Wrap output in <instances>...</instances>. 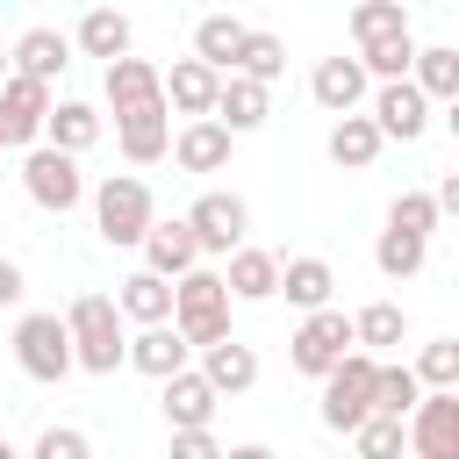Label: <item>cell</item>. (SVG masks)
I'll use <instances>...</instances> for the list:
<instances>
[{
    "instance_id": "836d02e7",
    "label": "cell",
    "mask_w": 459,
    "mask_h": 459,
    "mask_svg": "<svg viewBox=\"0 0 459 459\" xmlns=\"http://www.w3.org/2000/svg\"><path fill=\"white\" fill-rule=\"evenodd\" d=\"M416 402H423L416 373H409L402 359H380V366H373V416H394V423H402Z\"/></svg>"
},
{
    "instance_id": "d4e9b609",
    "label": "cell",
    "mask_w": 459,
    "mask_h": 459,
    "mask_svg": "<svg viewBox=\"0 0 459 459\" xmlns=\"http://www.w3.org/2000/svg\"><path fill=\"white\" fill-rule=\"evenodd\" d=\"M280 294H287L301 316L337 308V301H330V294H337V265H330V258H280Z\"/></svg>"
},
{
    "instance_id": "3957f363",
    "label": "cell",
    "mask_w": 459,
    "mask_h": 459,
    "mask_svg": "<svg viewBox=\"0 0 459 459\" xmlns=\"http://www.w3.org/2000/svg\"><path fill=\"white\" fill-rule=\"evenodd\" d=\"M151 222H158V201H151V186H143L136 172H108V179L93 186V230H100L115 251L143 244Z\"/></svg>"
},
{
    "instance_id": "ee69618b",
    "label": "cell",
    "mask_w": 459,
    "mask_h": 459,
    "mask_svg": "<svg viewBox=\"0 0 459 459\" xmlns=\"http://www.w3.org/2000/svg\"><path fill=\"white\" fill-rule=\"evenodd\" d=\"M0 459H22V452H14V445H7V437H0Z\"/></svg>"
},
{
    "instance_id": "f1b7e54d",
    "label": "cell",
    "mask_w": 459,
    "mask_h": 459,
    "mask_svg": "<svg viewBox=\"0 0 459 459\" xmlns=\"http://www.w3.org/2000/svg\"><path fill=\"white\" fill-rule=\"evenodd\" d=\"M409 86H416V93H423L430 108H437V100L452 108V100H459V50H452V43H416Z\"/></svg>"
},
{
    "instance_id": "bcb514c9",
    "label": "cell",
    "mask_w": 459,
    "mask_h": 459,
    "mask_svg": "<svg viewBox=\"0 0 459 459\" xmlns=\"http://www.w3.org/2000/svg\"><path fill=\"white\" fill-rule=\"evenodd\" d=\"M0 151H7V143H0Z\"/></svg>"
},
{
    "instance_id": "7bdbcfd3",
    "label": "cell",
    "mask_w": 459,
    "mask_h": 459,
    "mask_svg": "<svg viewBox=\"0 0 459 459\" xmlns=\"http://www.w3.org/2000/svg\"><path fill=\"white\" fill-rule=\"evenodd\" d=\"M222 459H280L273 445H222Z\"/></svg>"
},
{
    "instance_id": "7c38bea8",
    "label": "cell",
    "mask_w": 459,
    "mask_h": 459,
    "mask_svg": "<svg viewBox=\"0 0 459 459\" xmlns=\"http://www.w3.org/2000/svg\"><path fill=\"white\" fill-rule=\"evenodd\" d=\"M366 100H373V108H366V122L380 129V143H416V136L430 129V100H423L409 79H394V86H373Z\"/></svg>"
},
{
    "instance_id": "d6a6232c",
    "label": "cell",
    "mask_w": 459,
    "mask_h": 459,
    "mask_svg": "<svg viewBox=\"0 0 459 459\" xmlns=\"http://www.w3.org/2000/svg\"><path fill=\"white\" fill-rule=\"evenodd\" d=\"M351 57H359V72H366L373 86H394V79H409V65H416V36L402 29V36H380V43L351 50Z\"/></svg>"
},
{
    "instance_id": "7a4b0ae2",
    "label": "cell",
    "mask_w": 459,
    "mask_h": 459,
    "mask_svg": "<svg viewBox=\"0 0 459 459\" xmlns=\"http://www.w3.org/2000/svg\"><path fill=\"white\" fill-rule=\"evenodd\" d=\"M172 330H179L186 351H208V344L237 337L230 330V294H222V273L215 265H194L186 280H172Z\"/></svg>"
},
{
    "instance_id": "b9f144b4",
    "label": "cell",
    "mask_w": 459,
    "mask_h": 459,
    "mask_svg": "<svg viewBox=\"0 0 459 459\" xmlns=\"http://www.w3.org/2000/svg\"><path fill=\"white\" fill-rule=\"evenodd\" d=\"M22 294H29V273H22L14 258H0V308H14Z\"/></svg>"
},
{
    "instance_id": "f546056e",
    "label": "cell",
    "mask_w": 459,
    "mask_h": 459,
    "mask_svg": "<svg viewBox=\"0 0 459 459\" xmlns=\"http://www.w3.org/2000/svg\"><path fill=\"white\" fill-rule=\"evenodd\" d=\"M402 337H409V308H402V301H366V308L351 316V344H359L366 359L402 351Z\"/></svg>"
},
{
    "instance_id": "2e32d148",
    "label": "cell",
    "mask_w": 459,
    "mask_h": 459,
    "mask_svg": "<svg viewBox=\"0 0 459 459\" xmlns=\"http://www.w3.org/2000/svg\"><path fill=\"white\" fill-rule=\"evenodd\" d=\"M100 129H108V115L93 100H50V115H43V143L65 158H86L100 143Z\"/></svg>"
},
{
    "instance_id": "8992f818",
    "label": "cell",
    "mask_w": 459,
    "mask_h": 459,
    "mask_svg": "<svg viewBox=\"0 0 459 459\" xmlns=\"http://www.w3.org/2000/svg\"><path fill=\"white\" fill-rule=\"evenodd\" d=\"M186 230H194V244H201V258H230V251H244V230H251V208H244V194H230V186H208L186 215H179Z\"/></svg>"
},
{
    "instance_id": "9c48e42d",
    "label": "cell",
    "mask_w": 459,
    "mask_h": 459,
    "mask_svg": "<svg viewBox=\"0 0 459 459\" xmlns=\"http://www.w3.org/2000/svg\"><path fill=\"white\" fill-rule=\"evenodd\" d=\"M50 86H36V79H0V143L7 151H36L43 143V115H50Z\"/></svg>"
},
{
    "instance_id": "484cf974",
    "label": "cell",
    "mask_w": 459,
    "mask_h": 459,
    "mask_svg": "<svg viewBox=\"0 0 459 459\" xmlns=\"http://www.w3.org/2000/svg\"><path fill=\"white\" fill-rule=\"evenodd\" d=\"M129 43H136V29H129V14H115V7H86L79 22H72V50H86V57H129Z\"/></svg>"
},
{
    "instance_id": "ffe728a7",
    "label": "cell",
    "mask_w": 459,
    "mask_h": 459,
    "mask_svg": "<svg viewBox=\"0 0 459 459\" xmlns=\"http://www.w3.org/2000/svg\"><path fill=\"white\" fill-rule=\"evenodd\" d=\"M158 387H165V394H158V409H165V423H172V430H208V423H215V409H222V402H215V387H208L194 366H186V373H172V380H158Z\"/></svg>"
},
{
    "instance_id": "83f0119b",
    "label": "cell",
    "mask_w": 459,
    "mask_h": 459,
    "mask_svg": "<svg viewBox=\"0 0 459 459\" xmlns=\"http://www.w3.org/2000/svg\"><path fill=\"white\" fill-rule=\"evenodd\" d=\"M323 151H330L337 172H373V158H380L387 143H380V129H373L366 115H337L330 136H323Z\"/></svg>"
},
{
    "instance_id": "1f68e13d",
    "label": "cell",
    "mask_w": 459,
    "mask_h": 459,
    "mask_svg": "<svg viewBox=\"0 0 459 459\" xmlns=\"http://www.w3.org/2000/svg\"><path fill=\"white\" fill-rule=\"evenodd\" d=\"M280 72H287V43H280L273 29H251V36H244V50H237V72H230V79H251V86H265V93H273V79H280Z\"/></svg>"
},
{
    "instance_id": "e575fe53",
    "label": "cell",
    "mask_w": 459,
    "mask_h": 459,
    "mask_svg": "<svg viewBox=\"0 0 459 459\" xmlns=\"http://www.w3.org/2000/svg\"><path fill=\"white\" fill-rule=\"evenodd\" d=\"M409 373H416L423 394H459V337H430Z\"/></svg>"
},
{
    "instance_id": "52a82bcc",
    "label": "cell",
    "mask_w": 459,
    "mask_h": 459,
    "mask_svg": "<svg viewBox=\"0 0 459 459\" xmlns=\"http://www.w3.org/2000/svg\"><path fill=\"white\" fill-rule=\"evenodd\" d=\"M373 366L380 359H366V351H344L330 373H323V423L330 430H359L366 416H373Z\"/></svg>"
},
{
    "instance_id": "e0dca14e",
    "label": "cell",
    "mask_w": 459,
    "mask_h": 459,
    "mask_svg": "<svg viewBox=\"0 0 459 459\" xmlns=\"http://www.w3.org/2000/svg\"><path fill=\"white\" fill-rule=\"evenodd\" d=\"M308 93H316V108H330V115H359L366 93H373V79L359 72V57H323V65L308 72Z\"/></svg>"
},
{
    "instance_id": "74e56055",
    "label": "cell",
    "mask_w": 459,
    "mask_h": 459,
    "mask_svg": "<svg viewBox=\"0 0 459 459\" xmlns=\"http://www.w3.org/2000/svg\"><path fill=\"white\" fill-rule=\"evenodd\" d=\"M423 258H430V244L394 237V230H380V244H373V265H380L387 280H416V273H423Z\"/></svg>"
},
{
    "instance_id": "ac0fdd59",
    "label": "cell",
    "mask_w": 459,
    "mask_h": 459,
    "mask_svg": "<svg viewBox=\"0 0 459 459\" xmlns=\"http://www.w3.org/2000/svg\"><path fill=\"white\" fill-rule=\"evenodd\" d=\"M222 294L230 301H273L280 294V251H258V244L230 251L222 258Z\"/></svg>"
},
{
    "instance_id": "ab89813d",
    "label": "cell",
    "mask_w": 459,
    "mask_h": 459,
    "mask_svg": "<svg viewBox=\"0 0 459 459\" xmlns=\"http://www.w3.org/2000/svg\"><path fill=\"white\" fill-rule=\"evenodd\" d=\"M22 459H93V437H86L79 423H50V430H43Z\"/></svg>"
},
{
    "instance_id": "7402d4cb",
    "label": "cell",
    "mask_w": 459,
    "mask_h": 459,
    "mask_svg": "<svg viewBox=\"0 0 459 459\" xmlns=\"http://www.w3.org/2000/svg\"><path fill=\"white\" fill-rule=\"evenodd\" d=\"M208 387H215V402L222 394H244V387H258V351L244 344V337H222V344H208L201 351V366H194Z\"/></svg>"
},
{
    "instance_id": "277c9868",
    "label": "cell",
    "mask_w": 459,
    "mask_h": 459,
    "mask_svg": "<svg viewBox=\"0 0 459 459\" xmlns=\"http://www.w3.org/2000/svg\"><path fill=\"white\" fill-rule=\"evenodd\" d=\"M14 366L29 380H43V387H57L72 373V337H65V316L57 308H29L14 323Z\"/></svg>"
},
{
    "instance_id": "d6986e66",
    "label": "cell",
    "mask_w": 459,
    "mask_h": 459,
    "mask_svg": "<svg viewBox=\"0 0 459 459\" xmlns=\"http://www.w3.org/2000/svg\"><path fill=\"white\" fill-rule=\"evenodd\" d=\"M108 301H115V316H122V323H136V330L172 323V287H165L158 273H143V265H136L129 280H115V294H108Z\"/></svg>"
},
{
    "instance_id": "d590c367",
    "label": "cell",
    "mask_w": 459,
    "mask_h": 459,
    "mask_svg": "<svg viewBox=\"0 0 459 459\" xmlns=\"http://www.w3.org/2000/svg\"><path fill=\"white\" fill-rule=\"evenodd\" d=\"M387 230L430 244V237H437V208H430V194H423V186H402V194L387 201Z\"/></svg>"
},
{
    "instance_id": "ba28073f",
    "label": "cell",
    "mask_w": 459,
    "mask_h": 459,
    "mask_svg": "<svg viewBox=\"0 0 459 459\" xmlns=\"http://www.w3.org/2000/svg\"><path fill=\"white\" fill-rule=\"evenodd\" d=\"M344 351H359V344H351V316H344V308H316V316H301V330L287 337V366H294V373H308V380H323Z\"/></svg>"
},
{
    "instance_id": "4fadbf2b",
    "label": "cell",
    "mask_w": 459,
    "mask_h": 459,
    "mask_svg": "<svg viewBox=\"0 0 459 459\" xmlns=\"http://www.w3.org/2000/svg\"><path fill=\"white\" fill-rule=\"evenodd\" d=\"M100 93H108L115 122H129V115H165V93H158V65H151V57H115L108 79H100Z\"/></svg>"
},
{
    "instance_id": "4316f807",
    "label": "cell",
    "mask_w": 459,
    "mask_h": 459,
    "mask_svg": "<svg viewBox=\"0 0 459 459\" xmlns=\"http://www.w3.org/2000/svg\"><path fill=\"white\" fill-rule=\"evenodd\" d=\"M265 115H273V93H265V86H251V79H222V86H215V115H208V122H222L230 136L265 129Z\"/></svg>"
},
{
    "instance_id": "30bf717a",
    "label": "cell",
    "mask_w": 459,
    "mask_h": 459,
    "mask_svg": "<svg viewBox=\"0 0 459 459\" xmlns=\"http://www.w3.org/2000/svg\"><path fill=\"white\" fill-rule=\"evenodd\" d=\"M409 459H459V394H423L402 416Z\"/></svg>"
},
{
    "instance_id": "5b68a950",
    "label": "cell",
    "mask_w": 459,
    "mask_h": 459,
    "mask_svg": "<svg viewBox=\"0 0 459 459\" xmlns=\"http://www.w3.org/2000/svg\"><path fill=\"white\" fill-rule=\"evenodd\" d=\"M22 194H29L36 208H50V215H72V208L86 201V172H79V158L36 143V151H22Z\"/></svg>"
},
{
    "instance_id": "4dcf8cb0",
    "label": "cell",
    "mask_w": 459,
    "mask_h": 459,
    "mask_svg": "<svg viewBox=\"0 0 459 459\" xmlns=\"http://www.w3.org/2000/svg\"><path fill=\"white\" fill-rule=\"evenodd\" d=\"M115 143L129 165H158L172 151V115H129V122H115Z\"/></svg>"
},
{
    "instance_id": "5bb4252c",
    "label": "cell",
    "mask_w": 459,
    "mask_h": 459,
    "mask_svg": "<svg viewBox=\"0 0 459 459\" xmlns=\"http://www.w3.org/2000/svg\"><path fill=\"white\" fill-rule=\"evenodd\" d=\"M136 251H143V273H158L165 287H172V280H186V273L201 265V244H194V230H186L179 215H172V222H151Z\"/></svg>"
},
{
    "instance_id": "f6af8a7d",
    "label": "cell",
    "mask_w": 459,
    "mask_h": 459,
    "mask_svg": "<svg viewBox=\"0 0 459 459\" xmlns=\"http://www.w3.org/2000/svg\"><path fill=\"white\" fill-rule=\"evenodd\" d=\"M0 79H7V50H0Z\"/></svg>"
},
{
    "instance_id": "6da1fadb",
    "label": "cell",
    "mask_w": 459,
    "mask_h": 459,
    "mask_svg": "<svg viewBox=\"0 0 459 459\" xmlns=\"http://www.w3.org/2000/svg\"><path fill=\"white\" fill-rule=\"evenodd\" d=\"M65 337H72V373H122L129 323L115 316L108 294H72V308H65Z\"/></svg>"
},
{
    "instance_id": "8fae6325",
    "label": "cell",
    "mask_w": 459,
    "mask_h": 459,
    "mask_svg": "<svg viewBox=\"0 0 459 459\" xmlns=\"http://www.w3.org/2000/svg\"><path fill=\"white\" fill-rule=\"evenodd\" d=\"M65 65H72V36H65V29H50V22H36V29H22V36L7 43V72H14V79L57 86V79H65Z\"/></svg>"
},
{
    "instance_id": "60d3db41",
    "label": "cell",
    "mask_w": 459,
    "mask_h": 459,
    "mask_svg": "<svg viewBox=\"0 0 459 459\" xmlns=\"http://www.w3.org/2000/svg\"><path fill=\"white\" fill-rule=\"evenodd\" d=\"M165 459H222V437L215 430H172V452Z\"/></svg>"
},
{
    "instance_id": "44dd1931",
    "label": "cell",
    "mask_w": 459,
    "mask_h": 459,
    "mask_svg": "<svg viewBox=\"0 0 459 459\" xmlns=\"http://www.w3.org/2000/svg\"><path fill=\"white\" fill-rule=\"evenodd\" d=\"M186 344H179V330L172 323H158V330H136L129 344H122V366H136L143 380H172V373H186Z\"/></svg>"
},
{
    "instance_id": "8d00e7d4",
    "label": "cell",
    "mask_w": 459,
    "mask_h": 459,
    "mask_svg": "<svg viewBox=\"0 0 459 459\" xmlns=\"http://www.w3.org/2000/svg\"><path fill=\"white\" fill-rule=\"evenodd\" d=\"M402 29H409V7H402V0H359V7H351V36H359V50L380 43V36H402Z\"/></svg>"
},
{
    "instance_id": "f35d334b",
    "label": "cell",
    "mask_w": 459,
    "mask_h": 459,
    "mask_svg": "<svg viewBox=\"0 0 459 459\" xmlns=\"http://www.w3.org/2000/svg\"><path fill=\"white\" fill-rule=\"evenodd\" d=\"M402 452H409V437H402L394 416H366L351 430V459H402Z\"/></svg>"
},
{
    "instance_id": "9a60e30c",
    "label": "cell",
    "mask_w": 459,
    "mask_h": 459,
    "mask_svg": "<svg viewBox=\"0 0 459 459\" xmlns=\"http://www.w3.org/2000/svg\"><path fill=\"white\" fill-rule=\"evenodd\" d=\"M215 72L208 65H194V57H179L172 72H158V93H165V115H186V122H208L215 115Z\"/></svg>"
},
{
    "instance_id": "603a6c76",
    "label": "cell",
    "mask_w": 459,
    "mask_h": 459,
    "mask_svg": "<svg viewBox=\"0 0 459 459\" xmlns=\"http://www.w3.org/2000/svg\"><path fill=\"white\" fill-rule=\"evenodd\" d=\"M244 36H251V22H237V14H201V22H194V65H208L215 79H230Z\"/></svg>"
},
{
    "instance_id": "cb8c5ba5",
    "label": "cell",
    "mask_w": 459,
    "mask_h": 459,
    "mask_svg": "<svg viewBox=\"0 0 459 459\" xmlns=\"http://www.w3.org/2000/svg\"><path fill=\"white\" fill-rule=\"evenodd\" d=\"M230 151H237V136H230L222 122H186V129L172 136V151H165V158H172L179 172H222V165H230Z\"/></svg>"
}]
</instances>
